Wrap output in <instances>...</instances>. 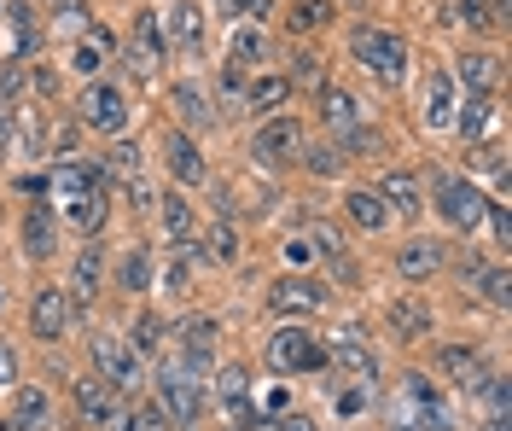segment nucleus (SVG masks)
Returning a JSON list of instances; mask_svg holds the SVG:
<instances>
[{
  "instance_id": "obj_48",
  "label": "nucleus",
  "mask_w": 512,
  "mask_h": 431,
  "mask_svg": "<svg viewBox=\"0 0 512 431\" xmlns=\"http://www.w3.org/2000/svg\"><path fill=\"white\" fill-rule=\"evenodd\" d=\"M390 431H431V426H425V414H419L414 402L402 397L396 408H390Z\"/></svg>"
},
{
  "instance_id": "obj_16",
  "label": "nucleus",
  "mask_w": 512,
  "mask_h": 431,
  "mask_svg": "<svg viewBox=\"0 0 512 431\" xmlns=\"http://www.w3.org/2000/svg\"><path fill=\"white\" fill-rule=\"evenodd\" d=\"M454 76L448 70H425V82H419V123L425 129H448L454 123Z\"/></svg>"
},
{
  "instance_id": "obj_31",
  "label": "nucleus",
  "mask_w": 512,
  "mask_h": 431,
  "mask_svg": "<svg viewBox=\"0 0 512 431\" xmlns=\"http://www.w3.org/2000/svg\"><path fill=\"white\" fill-rule=\"evenodd\" d=\"M111 53H117V41H111V30H105V24H88V30H82V41H76V59H70V65L82 70V76H94V70L105 65Z\"/></svg>"
},
{
  "instance_id": "obj_19",
  "label": "nucleus",
  "mask_w": 512,
  "mask_h": 431,
  "mask_svg": "<svg viewBox=\"0 0 512 431\" xmlns=\"http://www.w3.org/2000/svg\"><path fill=\"white\" fill-rule=\"evenodd\" d=\"M437 373H448V379H454L460 391H472V397L489 385V362H483V350H466V344H443V350H437Z\"/></svg>"
},
{
  "instance_id": "obj_14",
  "label": "nucleus",
  "mask_w": 512,
  "mask_h": 431,
  "mask_svg": "<svg viewBox=\"0 0 512 431\" xmlns=\"http://www.w3.org/2000/svg\"><path fill=\"white\" fill-rule=\"evenodd\" d=\"M99 280H105V245H88L82 257H76V268H70V286H64V298H70V315H88L99 298Z\"/></svg>"
},
{
  "instance_id": "obj_33",
  "label": "nucleus",
  "mask_w": 512,
  "mask_h": 431,
  "mask_svg": "<svg viewBox=\"0 0 512 431\" xmlns=\"http://www.w3.org/2000/svg\"><path fill=\"white\" fill-rule=\"evenodd\" d=\"M286 100H291V82L280 76V70H274V76H262V82H251V88H245V111H256V117H274V111H280Z\"/></svg>"
},
{
  "instance_id": "obj_42",
  "label": "nucleus",
  "mask_w": 512,
  "mask_h": 431,
  "mask_svg": "<svg viewBox=\"0 0 512 431\" xmlns=\"http://www.w3.org/2000/svg\"><path fill=\"white\" fill-rule=\"evenodd\" d=\"M152 274H158L152 251H146V245H134V251L123 257V292H146V286H152Z\"/></svg>"
},
{
  "instance_id": "obj_28",
  "label": "nucleus",
  "mask_w": 512,
  "mask_h": 431,
  "mask_svg": "<svg viewBox=\"0 0 512 431\" xmlns=\"http://www.w3.org/2000/svg\"><path fill=\"white\" fill-rule=\"evenodd\" d=\"M344 210H350V222L361 233H384V222H390V204L379 199V187H350Z\"/></svg>"
},
{
  "instance_id": "obj_35",
  "label": "nucleus",
  "mask_w": 512,
  "mask_h": 431,
  "mask_svg": "<svg viewBox=\"0 0 512 431\" xmlns=\"http://www.w3.org/2000/svg\"><path fill=\"white\" fill-rule=\"evenodd\" d=\"M216 397H222V408L233 420H251V379H245V367H222Z\"/></svg>"
},
{
  "instance_id": "obj_55",
  "label": "nucleus",
  "mask_w": 512,
  "mask_h": 431,
  "mask_svg": "<svg viewBox=\"0 0 512 431\" xmlns=\"http://www.w3.org/2000/svg\"><path fill=\"white\" fill-rule=\"evenodd\" d=\"M163 286H169V292H187V263H181V257L169 263V274H163Z\"/></svg>"
},
{
  "instance_id": "obj_49",
  "label": "nucleus",
  "mask_w": 512,
  "mask_h": 431,
  "mask_svg": "<svg viewBox=\"0 0 512 431\" xmlns=\"http://www.w3.org/2000/svg\"><path fill=\"white\" fill-rule=\"evenodd\" d=\"M373 391H379V385H344V391H338V414H361V408L373 402Z\"/></svg>"
},
{
  "instance_id": "obj_27",
  "label": "nucleus",
  "mask_w": 512,
  "mask_h": 431,
  "mask_svg": "<svg viewBox=\"0 0 512 431\" xmlns=\"http://www.w3.org/2000/svg\"><path fill=\"white\" fill-rule=\"evenodd\" d=\"M169 105H175V117L192 123V129H210V123H216V105H210V94H204L198 82H175V88H169Z\"/></svg>"
},
{
  "instance_id": "obj_2",
  "label": "nucleus",
  "mask_w": 512,
  "mask_h": 431,
  "mask_svg": "<svg viewBox=\"0 0 512 431\" xmlns=\"http://www.w3.org/2000/svg\"><path fill=\"white\" fill-rule=\"evenodd\" d=\"M158 391H163L158 408L169 414V426H181V431L198 426V414H204V385H198V373H192L187 362H169V367H163Z\"/></svg>"
},
{
  "instance_id": "obj_26",
  "label": "nucleus",
  "mask_w": 512,
  "mask_h": 431,
  "mask_svg": "<svg viewBox=\"0 0 512 431\" xmlns=\"http://www.w3.org/2000/svg\"><path fill=\"white\" fill-rule=\"evenodd\" d=\"M53 245H59V222H53V210H47V204H30V216H24V257L47 263Z\"/></svg>"
},
{
  "instance_id": "obj_53",
  "label": "nucleus",
  "mask_w": 512,
  "mask_h": 431,
  "mask_svg": "<svg viewBox=\"0 0 512 431\" xmlns=\"http://www.w3.org/2000/svg\"><path fill=\"white\" fill-rule=\"evenodd\" d=\"M123 193H128V204H134V210H146V204L158 199V193H152V181H128Z\"/></svg>"
},
{
  "instance_id": "obj_6",
  "label": "nucleus",
  "mask_w": 512,
  "mask_h": 431,
  "mask_svg": "<svg viewBox=\"0 0 512 431\" xmlns=\"http://www.w3.org/2000/svg\"><path fill=\"white\" fill-rule=\"evenodd\" d=\"M76 123L94 134H123L128 123V100L117 82H88L82 88V100H76Z\"/></svg>"
},
{
  "instance_id": "obj_21",
  "label": "nucleus",
  "mask_w": 512,
  "mask_h": 431,
  "mask_svg": "<svg viewBox=\"0 0 512 431\" xmlns=\"http://www.w3.org/2000/svg\"><path fill=\"white\" fill-rule=\"evenodd\" d=\"M163 158H169V175H175V187H181V193L204 181V152H198V140H192L187 129H175L169 140H163Z\"/></svg>"
},
{
  "instance_id": "obj_9",
  "label": "nucleus",
  "mask_w": 512,
  "mask_h": 431,
  "mask_svg": "<svg viewBox=\"0 0 512 431\" xmlns=\"http://www.w3.org/2000/svg\"><path fill=\"white\" fill-rule=\"evenodd\" d=\"M326 362H332V373H344L350 385H379V350L361 332H338L326 344Z\"/></svg>"
},
{
  "instance_id": "obj_1",
  "label": "nucleus",
  "mask_w": 512,
  "mask_h": 431,
  "mask_svg": "<svg viewBox=\"0 0 512 431\" xmlns=\"http://www.w3.org/2000/svg\"><path fill=\"white\" fill-rule=\"evenodd\" d=\"M350 59L367 70V76H379L384 88H390V82H402V76H408V41H402L396 30H379V24H355Z\"/></svg>"
},
{
  "instance_id": "obj_10",
  "label": "nucleus",
  "mask_w": 512,
  "mask_h": 431,
  "mask_svg": "<svg viewBox=\"0 0 512 431\" xmlns=\"http://www.w3.org/2000/svg\"><path fill=\"white\" fill-rule=\"evenodd\" d=\"M384 327H390V338H396V344H425V338L437 332V321H431L425 298L402 292V298H390V303H384Z\"/></svg>"
},
{
  "instance_id": "obj_22",
  "label": "nucleus",
  "mask_w": 512,
  "mask_h": 431,
  "mask_svg": "<svg viewBox=\"0 0 512 431\" xmlns=\"http://www.w3.org/2000/svg\"><path fill=\"white\" fill-rule=\"evenodd\" d=\"M320 123L332 129V140H344L350 129H361V100H355L350 88H320Z\"/></svg>"
},
{
  "instance_id": "obj_50",
  "label": "nucleus",
  "mask_w": 512,
  "mask_h": 431,
  "mask_svg": "<svg viewBox=\"0 0 512 431\" xmlns=\"http://www.w3.org/2000/svg\"><path fill=\"white\" fill-rule=\"evenodd\" d=\"M483 274H489V263H483L478 251H466V263H460V286H466V292H478Z\"/></svg>"
},
{
  "instance_id": "obj_45",
  "label": "nucleus",
  "mask_w": 512,
  "mask_h": 431,
  "mask_svg": "<svg viewBox=\"0 0 512 431\" xmlns=\"http://www.w3.org/2000/svg\"><path fill=\"white\" fill-rule=\"evenodd\" d=\"M198 245H210L216 263H239V228H233V216H222V222L210 228V239H198Z\"/></svg>"
},
{
  "instance_id": "obj_4",
  "label": "nucleus",
  "mask_w": 512,
  "mask_h": 431,
  "mask_svg": "<svg viewBox=\"0 0 512 431\" xmlns=\"http://www.w3.org/2000/svg\"><path fill=\"white\" fill-rule=\"evenodd\" d=\"M297 152H303V123H297L291 111L262 117V129L251 134V158H256V164L280 169V164H297Z\"/></svg>"
},
{
  "instance_id": "obj_8",
  "label": "nucleus",
  "mask_w": 512,
  "mask_h": 431,
  "mask_svg": "<svg viewBox=\"0 0 512 431\" xmlns=\"http://www.w3.org/2000/svg\"><path fill=\"white\" fill-rule=\"evenodd\" d=\"M123 65L134 82H152L163 70V18L158 12H140V24H134V35H128V47H123Z\"/></svg>"
},
{
  "instance_id": "obj_46",
  "label": "nucleus",
  "mask_w": 512,
  "mask_h": 431,
  "mask_svg": "<svg viewBox=\"0 0 512 431\" xmlns=\"http://www.w3.org/2000/svg\"><path fill=\"white\" fill-rule=\"evenodd\" d=\"M460 24L466 30H495L501 18H495V0H460Z\"/></svg>"
},
{
  "instance_id": "obj_51",
  "label": "nucleus",
  "mask_w": 512,
  "mask_h": 431,
  "mask_svg": "<svg viewBox=\"0 0 512 431\" xmlns=\"http://www.w3.org/2000/svg\"><path fill=\"white\" fill-rule=\"evenodd\" d=\"M222 6H233V18H251V24H262L274 12V0H222Z\"/></svg>"
},
{
  "instance_id": "obj_32",
  "label": "nucleus",
  "mask_w": 512,
  "mask_h": 431,
  "mask_svg": "<svg viewBox=\"0 0 512 431\" xmlns=\"http://www.w3.org/2000/svg\"><path fill=\"white\" fill-rule=\"evenodd\" d=\"M454 76H460L472 94H489V88L501 82V65H495V53H460V59H454Z\"/></svg>"
},
{
  "instance_id": "obj_15",
  "label": "nucleus",
  "mask_w": 512,
  "mask_h": 431,
  "mask_svg": "<svg viewBox=\"0 0 512 431\" xmlns=\"http://www.w3.org/2000/svg\"><path fill=\"white\" fill-rule=\"evenodd\" d=\"M99 187H105L99 164H76V158H64V164L47 175V199H64V210H70V204H82L88 193H99Z\"/></svg>"
},
{
  "instance_id": "obj_47",
  "label": "nucleus",
  "mask_w": 512,
  "mask_h": 431,
  "mask_svg": "<svg viewBox=\"0 0 512 431\" xmlns=\"http://www.w3.org/2000/svg\"><path fill=\"white\" fill-rule=\"evenodd\" d=\"M483 298L495 303V309H507V298H512V274L507 268H489V274H483Z\"/></svg>"
},
{
  "instance_id": "obj_11",
  "label": "nucleus",
  "mask_w": 512,
  "mask_h": 431,
  "mask_svg": "<svg viewBox=\"0 0 512 431\" xmlns=\"http://www.w3.org/2000/svg\"><path fill=\"white\" fill-rule=\"evenodd\" d=\"M268 303H274V315H320L326 309V286L309 280V274H280L268 286Z\"/></svg>"
},
{
  "instance_id": "obj_25",
  "label": "nucleus",
  "mask_w": 512,
  "mask_h": 431,
  "mask_svg": "<svg viewBox=\"0 0 512 431\" xmlns=\"http://www.w3.org/2000/svg\"><path fill=\"white\" fill-rule=\"evenodd\" d=\"M402 397L425 414V426H431V431H448V402H443V391H437L425 373H408V379H402Z\"/></svg>"
},
{
  "instance_id": "obj_20",
  "label": "nucleus",
  "mask_w": 512,
  "mask_h": 431,
  "mask_svg": "<svg viewBox=\"0 0 512 431\" xmlns=\"http://www.w3.org/2000/svg\"><path fill=\"white\" fill-rule=\"evenodd\" d=\"M6 426L12 431H53V391H47V385H18Z\"/></svg>"
},
{
  "instance_id": "obj_36",
  "label": "nucleus",
  "mask_w": 512,
  "mask_h": 431,
  "mask_svg": "<svg viewBox=\"0 0 512 431\" xmlns=\"http://www.w3.org/2000/svg\"><path fill=\"white\" fill-rule=\"evenodd\" d=\"M274 53V41L256 30V24H245V30H233V41H227V65L239 70V65H262Z\"/></svg>"
},
{
  "instance_id": "obj_58",
  "label": "nucleus",
  "mask_w": 512,
  "mask_h": 431,
  "mask_svg": "<svg viewBox=\"0 0 512 431\" xmlns=\"http://www.w3.org/2000/svg\"><path fill=\"white\" fill-rule=\"evenodd\" d=\"M233 431H239V426H233Z\"/></svg>"
},
{
  "instance_id": "obj_13",
  "label": "nucleus",
  "mask_w": 512,
  "mask_h": 431,
  "mask_svg": "<svg viewBox=\"0 0 512 431\" xmlns=\"http://www.w3.org/2000/svg\"><path fill=\"white\" fill-rule=\"evenodd\" d=\"M30 332L41 338V344H59L64 332H70V298H64V286H35Z\"/></svg>"
},
{
  "instance_id": "obj_30",
  "label": "nucleus",
  "mask_w": 512,
  "mask_h": 431,
  "mask_svg": "<svg viewBox=\"0 0 512 431\" xmlns=\"http://www.w3.org/2000/svg\"><path fill=\"white\" fill-rule=\"evenodd\" d=\"M379 199H390V210H396V216H419V175H408V169H390V175H384L379 181Z\"/></svg>"
},
{
  "instance_id": "obj_52",
  "label": "nucleus",
  "mask_w": 512,
  "mask_h": 431,
  "mask_svg": "<svg viewBox=\"0 0 512 431\" xmlns=\"http://www.w3.org/2000/svg\"><path fill=\"white\" fill-rule=\"evenodd\" d=\"M222 100L233 105V111H245V82H239V70H233V65L222 70Z\"/></svg>"
},
{
  "instance_id": "obj_57",
  "label": "nucleus",
  "mask_w": 512,
  "mask_h": 431,
  "mask_svg": "<svg viewBox=\"0 0 512 431\" xmlns=\"http://www.w3.org/2000/svg\"><path fill=\"white\" fill-rule=\"evenodd\" d=\"M483 431H507V420H501V414H495V420H489V426H483Z\"/></svg>"
},
{
  "instance_id": "obj_41",
  "label": "nucleus",
  "mask_w": 512,
  "mask_h": 431,
  "mask_svg": "<svg viewBox=\"0 0 512 431\" xmlns=\"http://www.w3.org/2000/svg\"><path fill=\"white\" fill-rule=\"evenodd\" d=\"M128 350H134V356H158L163 350V321L158 315H134V327H128Z\"/></svg>"
},
{
  "instance_id": "obj_40",
  "label": "nucleus",
  "mask_w": 512,
  "mask_h": 431,
  "mask_svg": "<svg viewBox=\"0 0 512 431\" xmlns=\"http://www.w3.org/2000/svg\"><path fill=\"white\" fill-rule=\"evenodd\" d=\"M111 426H117V431H169V414H163L158 402H134L128 414L111 420Z\"/></svg>"
},
{
  "instance_id": "obj_29",
  "label": "nucleus",
  "mask_w": 512,
  "mask_h": 431,
  "mask_svg": "<svg viewBox=\"0 0 512 431\" xmlns=\"http://www.w3.org/2000/svg\"><path fill=\"white\" fill-rule=\"evenodd\" d=\"M158 18H169V35H175L181 53H198V41H204V12H198L192 0H175L169 12H158Z\"/></svg>"
},
{
  "instance_id": "obj_12",
  "label": "nucleus",
  "mask_w": 512,
  "mask_h": 431,
  "mask_svg": "<svg viewBox=\"0 0 512 431\" xmlns=\"http://www.w3.org/2000/svg\"><path fill=\"white\" fill-rule=\"evenodd\" d=\"M158 210H163V233H169L175 257H181V263H198V257H204V245H198V228H192V199H187V193H163Z\"/></svg>"
},
{
  "instance_id": "obj_56",
  "label": "nucleus",
  "mask_w": 512,
  "mask_h": 431,
  "mask_svg": "<svg viewBox=\"0 0 512 431\" xmlns=\"http://www.w3.org/2000/svg\"><path fill=\"white\" fill-rule=\"evenodd\" d=\"M274 431H315V420H303V414H286V420H280Z\"/></svg>"
},
{
  "instance_id": "obj_34",
  "label": "nucleus",
  "mask_w": 512,
  "mask_h": 431,
  "mask_svg": "<svg viewBox=\"0 0 512 431\" xmlns=\"http://www.w3.org/2000/svg\"><path fill=\"white\" fill-rule=\"evenodd\" d=\"M489 117H495V100H489V94H466V100L454 105V123H448V129H460L466 140H483Z\"/></svg>"
},
{
  "instance_id": "obj_5",
  "label": "nucleus",
  "mask_w": 512,
  "mask_h": 431,
  "mask_svg": "<svg viewBox=\"0 0 512 431\" xmlns=\"http://www.w3.org/2000/svg\"><path fill=\"white\" fill-rule=\"evenodd\" d=\"M437 210H443V222H448V228L478 233V228H483V216H489V199L478 193V181L443 175V181H437Z\"/></svg>"
},
{
  "instance_id": "obj_3",
  "label": "nucleus",
  "mask_w": 512,
  "mask_h": 431,
  "mask_svg": "<svg viewBox=\"0 0 512 431\" xmlns=\"http://www.w3.org/2000/svg\"><path fill=\"white\" fill-rule=\"evenodd\" d=\"M268 367H274L280 379H291V373H320V367H326V344L303 327H280L268 338Z\"/></svg>"
},
{
  "instance_id": "obj_38",
  "label": "nucleus",
  "mask_w": 512,
  "mask_h": 431,
  "mask_svg": "<svg viewBox=\"0 0 512 431\" xmlns=\"http://www.w3.org/2000/svg\"><path fill=\"white\" fill-rule=\"evenodd\" d=\"M297 164L309 169L315 181H332V175L344 169V152H338V140H326V146H303V152H297Z\"/></svg>"
},
{
  "instance_id": "obj_39",
  "label": "nucleus",
  "mask_w": 512,
  "mask_h": 431,
  "mask_svg": "<svg viewBox=\"0 0 512 431\" xmlns=\"http://www.w3.org/2000/svg\"><path fill=\"white\" fill-rule=\"evenodd\" d=\"M105 216H111V204H105V187H99V193H88L82 204H70V222L88 233V239H94V233H105Z\"/></svg>"
},
{
  "instance_id": "obj_7",
  "label": "nucleus",
  "mask_w": 512,
  "mask_h": 431,
  "mask_svg": "<svg viewBox=\"0 0 512 431\" xmlns=\"http://www.w3.org/2000/svg\"><path fill=\"white\" fill-rule=\"evenodd\" d=\"M88 356H94V373L105 379V385H117V391H140V362H134V350H128L123 338H111V332H99L88 338Z\"/></svg>"
},
{
  "instance_id": "obj_37",
  "label": "nucleus",
  "mask_w": 512,
  "mask_h": 431,
  "mask_svg": "<svg viewBox=\"0 0 512 431\" xmlns=\"http://www.w3.org/2000/svg\"><path fill=\"white\" fill-rule=\"evenodd\" d=\"M332 24V0H291L286 6V30L291 35H315Z\"/></svg>"
},
{
  "instance_id": "obj_24",
  "label": "nucleus",
  "mask_w": 512,
  "mask_h": 431,
  "mask_svg": "<svg viewBox=\"0 0 512 431\" xmlns=\"http://www.w3.org/2000/svg\"><path fill=\"white\" fill-rule=\"evenodd\" d=\"M99 175H105V187H128V181H146V152H140L134 140H117V146L105 152Z\"/></svg>"
},
{
  "instance_id": "obj_18",
  "label": "nucleus",
  "mask_w": 512,
  "mask_h": 431,
  "mask_svg": "<svg viewBox=\"0 0 512 431\" xmlns=\"http://www.w3.org/2000/svg\"><path fill=\"white\" fill-rule=\"evenodd\" d=\"M396 268H402V280H431V274L448 268V245L431 239V233H414V239L396 251Z\"/></svg>"
},
{
  "instance_id": "obj_44",
  "label": "nucleus",
  "mask_w": 512,
  "mask_h": 431,
  "mask_svg": "<svg viewBox=\"0 0 512 431\" xmlns=\"http://www.w3.org/2000/svg\"><path fill=\"white\" fill-rule=\"evenodd\" d=\"M338 152H344V158H379V152H384V134L373 129V123H361V129H350L344 140H338Z\"/></svg>"
},
{
  "instance_id": "obj_17",
  "label": "nucleus",
  "mask_w": 512,
  "mask_h": 431,
  "mask_svg": "<svg viewBox=\"0 0 512 431\" xmlns=\"http://www.w3.org/2000/svg\"><path fill=\"white\" fill-rule=\"evenodd\" d=\"M70 391H76V408H82V420H88V426H111V420L123 414V391H117V385H105L99 373L76 379Z\"/></svg>"
},
{
  "instance_id": "obj_23",
  "label": "nucleus",
  "mask_w": 512,
  "mask_h": 431,
  "mask_svg": "<svg viewBox=\"0 0 512 431\" xmlns=\"http://www.w3.org/2000/svg\"><path fill=\"white\" fill-rule=\"evenodd\" d=\"M216 338H222V327H216L210 315H192L187 327H181V362H187L192 373H204V362L216 356Z\"/></svg>"
},
{
  "instance_id": "obj_43",
  "label": "nucleus",
  "mask_w": 512,
  "mask_h": 431,
  "mask_svg": "<svg viewBox=\"0 0 512 431\" xmlns=\"http://www.w3.org/2000/svg\"><path fill=\"white\" fill-rule=\"evenodd\" d=\"M291 88H297V82H309V88H326V59H320L315 47H297V53H291V76H286Z\"/></svg>"
},
{
  "instance_id": "obj_54",
  "label": "nucleus",
  "mask_w": 512,
  "mask_h": 431,
  "mask_svg": "<svg viewBox=\"0 0 512 431\" xmlns=\"http://www.w3.org/2000/svg\"><path fill=\"white\" fill-rule=\"evenodd\" d=\"M18 379V356H12V344L0 338V385H12Z\"/></svg>"
}]
</instances>
